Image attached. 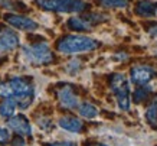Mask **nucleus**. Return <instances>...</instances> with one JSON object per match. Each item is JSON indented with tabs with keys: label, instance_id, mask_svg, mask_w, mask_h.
Here are the masks:
<instances>
[{
	"label": "nucleus",
	"instance_id": "1",
	"mask_svg": "<svg viewBox=\"0 0 157 146\" xmlns=\"http://www.w3.org/2000/svg\"><path fill=\"white\" fill-rule=\"evenodd\" d=\"M0 95L5 99H14L16 106L26 108L33 99V87L28 80L13 78L9 83H0Z\"/></svg>",
	"mask_w": 157,
	"mask_h": 146
},
{
	"label": "nucleus",
	"instance_id": "2",
	"mask_svg": "<svg viewBox=\"0 0 157 146\" xmlns=\"http://www.w3.org/2000/svg\"><path fill=\"white\" fill-rule=\"evenodd\" d=\"M100 47V42L82 35H68L58 43V51L62 54H78V52L94 51Z\"/></svg>",
	"mask_w": 157,
	"mask_h": 146
},
{
	"label": "nucleus",
	"instance_id": "3",
	"mask_svg": "<svg viewBox=\"0 0 157 146\" xmlns=\"http://www.w3.org/2000/svg\"><path fill=\"white\" fill-rule=\"evenodd\" d=\"M36 3L45 10L63 13H76L88 7V5L82 0H36Z\"/></svg>",
	"mask_w": 157,
	"mask_h": 146
},
{
	"label": "nucleus",
	"instance_id": "4",
	"mask_svg": "<svg viewBox=\"0 0 157 146\" xmlns=\"http://www.w3.org/2000/svg\"><path fill=\"white\" fill-rule=\"evenodd\" d=\"M111 90L114 93L118 107L121 110L130 108V84L123 74H114L111 78Z\"/></svg>",
	"mask_w": 157,
	"mask_h": 146
},
{
	"label": "nucleus",
	"instance_id": "5",
	"mask_svg": "<svg viewBox=\"0 0 157 146\" xmlns=\"http://www.w3.org/2000/svg\"><path fill=\"white\" fill-rule=\"evenodd\" d=\"M23 57L28 59L30 64L35 65H42V64H49L53 61V55L46 43H38L32 47H23L22 49Z\"/></svg>",
	"mask_w": 157,
	"mask_h": 146
},
{
	"label": "nucleus",
	"instance_id": "6",
	"mask_svg": "<svg viewBox=\"0 0 157 146\" xmlns=\"http://www.w3.org/2000/svg\"><path fill=\"white\" fill-rule=\"evenodd\" d=\"M130 75H131V81L134 84L144 85L147 84L148 81L153 80V77L156 75V71L148 65H138V67H134L131 70Z\"/></svg>",
	"mask_w": 157,
	"mask_h": 146
},
{
	"label": "nucleus",
	"instance_id": "7",
	"mask_svg": "<svg viewBox=\"0 0 157 146\" xmlns=\"http://www.w3.org/2000/svg\"><path fill=\"white\" fill-rule=\"evenodd\" d=\"M6 22L12 25L13 28L19 29V30H36L38 29V23L35 20L29 19L26 16H20V14H7L6 16Z\"/></svg>",
	"mask_w": 157,
	"mask_h": 146
},
{
	"label": "nucleus",
	"instance_id": "8",
	"mask_svg": "<svg viewBox=\"0 0 157 146\" xmlns=\"http://www.w3.org/2000/svg\"><path fill=\"white\" fill-rule=\"evenodd\" d=\"M17 45H19V38L13 30L5 29L3 32H0V55L13 51L14 48H17Z\"/></svg>",
	"mask_w": 157,
	"mask_h": 146
},
{
	"label": "nucleus",
	"instance_id": "9",
	"mask_svg": "<svg viewBox=\"0 0 157 146\" xmlns=\"http://www.w3.org/2000/svg\"><path fill=\"white\" fill-rule=\"evenodd\" d=\"M9 127L16 132L20 136H29L32 133V127H30V123L28 122V119L25 116H13V117L9 120Z\"/></svg>",
	"mask_w": 157,
	"mask_h": 146
},
{
	"label": "nucleus",
	"instance_id": "10",
	"mask_svg": "<svg viewBox=\"0 0 157 146\" xmlns=\"http://www.w3.org/2000/svg\"><path fill=\"white\" fill-rule=\"evenodd\" d=\"M58 97H59V103L63 106L65 108H75L78 107V97L74 94L71 87H63V88L59 90L58 93Z\"/></svg>",
	"mask_w": 157,
	"mask_h": 146
},
{
	"label": "nucleus",
	"instance_id": "11",
	"mask_svg": "<svg viewBox=\"0 0 157 146\" xmlns=\"http://www.w3.org/2000/svg\"><path fill=\"white\" fill-rule=\"evenodd\" d=\"M136 12L141 18H151L157 12V3L153 0H143L136 6Z\"/></svg>",
	"mask_w": 157,
	"mask_h": 146
},
{
	"label": "nucleus",
	"instance_id": "12",
	"mask_svg": "<svg viewBox=\"0 0 157 146\" xmlns=\"http://www.w3.org/2000/svg\"><path fill=\"white\" fill-rule=\"evenodd\" d=\"M59 126L62 129H65L68 132H72V133H78L82 130V122L79 119L76 117H72V116H65V117H61L59 119Z\"/></svg>",
	"mask_w": 157,
	"mask_h": 146
},
{
	"label": "nucleus",
	"instance_id": "13",
	"mask_svg": "<svg viewBox=\"0 0 157 146\" xmlns=\"http://www.w3.org/2000/svg\"><path fill=\"white\" fill-rule=\"evenodd\" d=\"M16 110V101L13 99H6L0 104V116L3 117H12Z\"/></svg>",
	"mask_w": 157,
	"mask_h": 146
},
{
	"label": "nucleus",
	"instance_id": "14",
	"mask_svg": "<svg viewBox=\"0 0 157 146\" xmlns=\"http://www.w3.org/2000/svg\"><path fill=\"white\" fill-rule=\"evenodd\" d=\"M68 26L72 30H88L91 28L84 18H71L68 20Z\"/></svg>",
	"mask_w": 157,
	"mask_h": 146
},
{
	"label": "nucleus",
	"instance_id": "15",
	"mask_svg": "<svg viewBox=\"0 0 157 146\" xmlns=\"http://www.w3.org/2000/svg\"><path fill=\"white\" fill-rule=\"evenodd\" d=\"M79 114H81L82 117H85V119H94V117H97L98 110H97V107H94L92 104L84 103V104L79 106Z\"/></svg>",
	"mask_w": 157,
	"mask_h": 146
},
{
	"label": "nucleus",
	"instance_id": "16",
	"mask_svg": "<svg viewBox=\"0 0 157 146\" xmlns=\"http://www.w3.org/2000/svg\"><path fill=\"white\" fill-rule=\"evenodd\" d=\"M146 119L151 126H157V103H151L147 107L146 112Z\"/></svg>",
	"mask_w": 157,
	"mask_h": 146
},
{
	"label": "nucleus",
	"instance_id": "17",
	"mask_svg": "<svg viewBox=\"0 0 157 146\" xmlns=\"http://www.w3.org/2000/svg\"><path fill=\"white\" fill-rule=\"evenodd\" d=\"M150 93H151V87H141V88L136 90L133 93V99L136 103H140V101L147 99Z\"/></svg>",
	"mask_w": 157,
	"mask_h": 146
},
{
	"label": "nucleus",
	"instance_id": "18",
	"mask_svg": "<svg viewBox=\"0 0 157 146\" xmlns=\"http://www.w3.org/2000/svg\"><path fill=\"white\" fill-rule=\"evenodd\" d=\"M100 5L104 7H127L128 0H100Z\"/></svg>",
	"mask_w": 157,
	"mask_h": 146
},
{
	"label": "nucleus",
	"instance_id": "19",
	"mask_svg": "<svg viewBox=\"0 0 157 146\" xmlns=\"http://www.w3.org/2000/svg\"><path fill=\"white\" fill-rule=\"evenodd\" d=\"M10 139V133L7 129L5 127H0V143H6Z\"/></svg>",
	"mask_w": 157,
	"mask_h": 146
},
{
	"label": "nucleus",
	"instance_id": "20",
	"mask_svg": "<svg viewBox=\"0 0 157 146\" xmlns=\"http://www.w3.org/2000/svg\"><path fill=\"white\" fill-rule=\"evenodd\" d=\"M49 146H76V143H74V142H56V143H52Z\"/></svg>",
	"mask_w": 157,
	"mask_h": 146
},
{
	"label": "nucleus",
	"instance_id": "21",
	"mask_svg": "<svg viewBox=\"0 0 157 146\" xmlns=\"http://www.w3.org/2000/svg\"><path fill=\"white\" fill-rule=\"evenodd\" d=\"M12 146H25V140L22 137H16L13 140V143H12Z\"/></svg>",
	"mask_w": 157,
	"mask_h": 146
},
{
	"label": "nucleus",
	"instance_id": "22",
	"mask_svg": "<svg viewBox=\"0 0 157 146\" xmlns=\"http://www.w3.org/2000/svg\"><path fill=\"white\" fill-rule=\"evenodd\" d=\"M150 33H151V35H156V36H157V26H154V28L150 29Z\"/></svg>",
	"mask_w": 157,
	"mask_h": 146
},
{
	"label": "nucleus",
	"instance_id": "23",
	"mask_svg": "<svg viewBox=\"0 0 157 146\" xmlns=\"http://www.w3.org/2000/svg\"><path fill=\"white\" fill-rule=\"evenodd\" d=\"M92 146H107V145H102V143H97V145H92Z\"/></svg>",
	"mask_w": 157,
	"mask_h": 146
}]
</instances>
